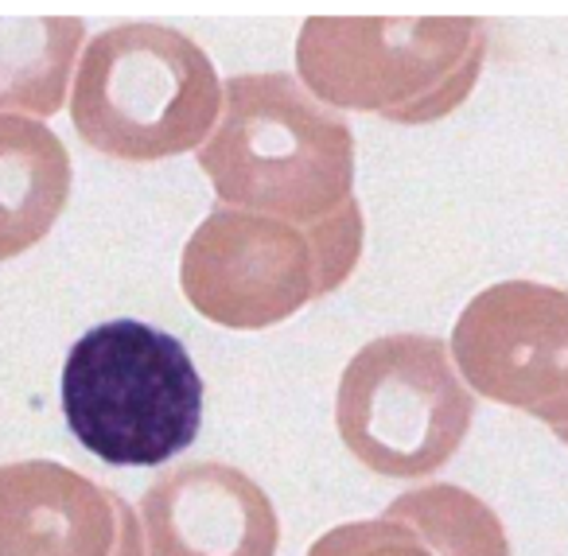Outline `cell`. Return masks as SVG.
Masks as SVG:
<instances>
[{"mask_svg": "<svg viewBox=\"0 0 568 556\" xmlns=\"http://www.w3.org/2000/svg\"><path fill=\"white\" fill-rule=\"evenodd\" d=\"M0 556H144L141 517L67 463H0Z\"/></svg>", "mask_w": 568, "mask_h": 556, "instance_id": "ba28073f", "label": "cell"}, {"mask_svg": "<svg viewBox=\"0 0 568 556\" xmlns=\"http://www.w3.org/2000/svg\"><path fill=\"white\" fill-rule=\"evenodd\" d=\"M425 537L436 556H510V540L498 514L456 483H425L405 491L382 509Z\"/></svg>", "mask_w": 568, "mask_h": 556, "instance_id": "7c38bea8", "label": "cell"}, {"mask_svg": "<svg viewBox=\"0 0 568 556\" xmlns=\"http://www.w3.org/2000/svg\"><path fill=\"white\" fill-rule=\"evenodd\" d=\"M222 206L316 226L355 199V133L284 71L234 74L195 152Z\"/></svg>", "mask_w": 568, "mask_h": 556, "instance_id": "6da1fadb", "label": "cell"}, {"mask_svg": "<svg viewBox=\"0 0 568 556\" xmlns=\"http://www.w3.org/2000/svg\"><path fill=\"white\" fill-rule=\"evenodd\" d=\"M144 556H276L281 517L245 471L191 459L160 471L141 498Z\"/></svg>", "mask_w": 568, "mask_h": 556, "instance_id": "9c48e42d", "label": "cell"}, {"mask_svg": "<svg viewBox=\"0 0 568 556\" xmlns=\"http://www.w3.org/2000/svg\"><path fill=\"white\" fill-rule=\"evenodd\" d=\"M459 382L487 401L568 432V296L537 281H498L471 296L452 331Z\"/></svg>", "mask_w": 568, "mask_h": 556, "instance_id": "52a82bcc", "label": "cell"}, {"mask_svg": "<svg viewBox=\"0 0 568 556\" xmlns=\"http://www.w3.org/2000/svg\"><path fill=\"white\" fill-rule=\"evenodd\" d=\"M74 168L43 121L0 113V261L40 245L67 211Z\"/></svg>", "mask_w": 568, "mask_h": 556, "instance_id": "30bf717a", "label": "cell"}, {"mask_svg": "<svg viewBox=\"0 0 568 556\" xmlns=\"http://www.w3.org/2000/svg\"><path fill=\"white\" fill-rule=\"evenodd\" d=\"M483 63L475 17H308L293 79L324 110L433 125L471 98Z\"/></svg>", "mask_w": 568, "mask_h": 556, "instance_id": "7a4b0ae2", "label": "cell"}, {"mask_svg": "<svg viewBox=\"0 0 568 556\" xmlns=\"http://www.w3.org/2000/svg\"><path fill=\"white\" fill-rule=\"evenodd\" d=\"M475 421L448 343L433 335L371 338L347 362L335 393V428L366 471L425 478L456 459Z\"/></svg>", "mask_w": 568, "mask_h": 556, "instance_id": "8992f818", "label": "cell"}, {"mask_svg": "<svg viewBox=\"0 0 568 556\" xmlns=\"http://www.w3.org/2000/svg\"><path fill=\"white\" fill-rule=\"evenodd\" d=\"M308 556H436L417 529L394 517H366V522H343L312 540Z\"/></svg>", "mask_w": 568, "mask_h": 556, "instance_id": "4fadbf2b", "label": "cell"}, {"mask_svg": "<svg viewBox=\"0 0 568 556\" xmlns=\"http://www.w3.org/2000/svg\"><path fill=\"white\" fill-rule=\"evenodd\" d=\"M63 421L110 467H160L203 428V377L187 346L141 320L90 327L67 351Z\"/></svg>", "mask_w": 568, "mask_h": 556, "instance_id": "5b68a950", "label": "cell"}, {"mask_svg": "<svg viewBox=\"0 0 568 556\" xmlns=\"http://www.w3.org/2000/svg\"><path fill=\"white\" fill-rule=\"evenodd\" d=\"M82 144L125 164L199 152L222 110V79L191 36L164 24H118L82 48L71 79Z\"/></svg>", "mask_w": 568, "mask_h": 556, "instance_id": "277c9868", "label": "cell"}, {"mask_svg": "<svg viewBox=\"0 0 568 556\" xmlns=\"http://www.w3.org/2000/svg\"><path fill=\"white\" fill-rule=\"evenodd\" d=\"M87 24L79 17L0 20V113L48 121L67 105Z\"/></svg>", "mask_w": 568, "mask_h": 556, "instance_id": "8fae6325", "label": "cell"}, {"mask_svg": "<svg viewBox=\"0 0 568 556\" xmlns=\"http://www.w3.org/2000/svg\"><path fill=\"white\" fill-rule=\"evenodd\" d=\"M358 199L316 226L214 206L180 257V289L203 320L230 331H265L332 296L363 261Z\"/></svg>", "mask_w": 568, "mask_h": 556, "instance_id": "3957f363", "label": "cell"}]
</instances>
